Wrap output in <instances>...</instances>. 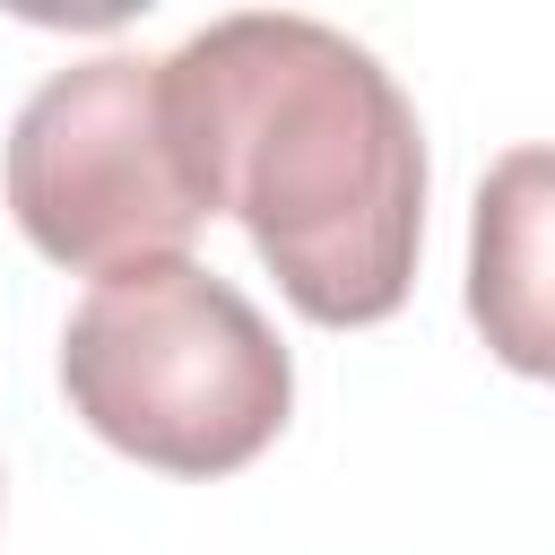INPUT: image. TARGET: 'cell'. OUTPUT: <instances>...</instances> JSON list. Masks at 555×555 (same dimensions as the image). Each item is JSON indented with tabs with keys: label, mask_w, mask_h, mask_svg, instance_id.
<instances>
[{
	"label": "cell",
	"mask_w": 555,
	"mask_h": 555,
	"mask_svg": "<svg viewBox=\"0 0 555 555\" xmlns=\"http://www.w3.org/2000/svg\"><path fill=\"white\" fill-rule=\"evenodd\" d=\"M61 390L95 442L165 477H234L295 416L278 330L191 251L87 286L61 330Z\"/></svg>",
	"instance_id": "7a4b0ae2"
},
{
	"label": "cell",
	"mask_w": 555,
	"mask_h": 555,
	"mask_svg": "<svg viewBox=\"0 0 555 555\" xmlns=\"http://www.w3.org/2000/svg\"><path fill=\"white\" fill-rule=\"evenodd\" d=\"M0 182L17 234L78 278L182 260V243L208 225L191 156L173 139L165 61L147 52H95L52 69L9 130Z\"/></svg>",
	"instance_id": "3957f363"
},
{
	"label": "cell",
	"mask_w": 555,
	"mask_h": 555,
	"mask_svg": "<svg viewBox=\"0 0 555 555\" xmlns=\"http://www.w3.org/2000/svg\"><path fill=\"white\" fill-rule=\"evenodd\" d=\"M165 104L199 208L251 234L304 321L373 330L408 304L425 251V130L356 35L286 9L208 17L165 52Z\"/></svg>",
	"instance_id": "6da1fadb"
},
{
	"label": "cell",
	"mask_w": 555,
	"mask_h": 555,
	"mask_svg": "<svg viewBox=\"0 0 555 555\" xmlns=\"http://www.w3.org/2000/svg\"><path fill=\"white\" fill-rule=\"evenodd\" d=\"M538 182L546 156L520 147L503 156L494 191H477V243H468V312L486 321V338L503 347L512 373H546V321H538Z\"/></svg>",
	"instance_id": "277c9868"
}]
</instances>
